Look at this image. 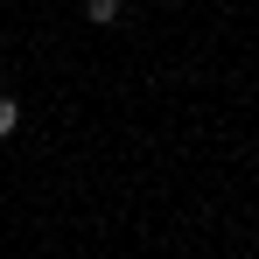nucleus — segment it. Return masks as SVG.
I'll return each mask as SVG.
<instances>
[{
    "mask_svg": "<svg viewBox=\"0 0 259 259\" xmlns=\"http://www.w3.org/2000/svg\"><path fill=\"white\" fill-rule=\"evenodd\" d=\"M21 126V105H14V98H7V91H0V140H7V133Z\"/></svg>",
    "mask_w": 259,
    "mask_h": 259,
    "instance_id": "2",
    "label": "nucleus"
},
{
    "mask_svg": "<svg viewBox=\"0 0 259 259\" xmlns=\"http://www.w3.org/2000/svg\"><path fill=\"white\" fill-rule=\"evenodd\" d=\"M84 14H91V21H98V28H112V21L126 14V0H84Z\"/></svg>",
    "mask_w": 259,
    "mask_h": 259,
    "instance_id": "1",
    "label": "nucleus"
}]
</instances>
